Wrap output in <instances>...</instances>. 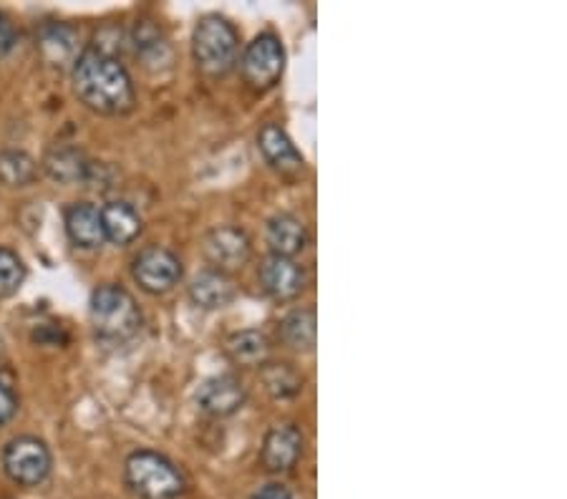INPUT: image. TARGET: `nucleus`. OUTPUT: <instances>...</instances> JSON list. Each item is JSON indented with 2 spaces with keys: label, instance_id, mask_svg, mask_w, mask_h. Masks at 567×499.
Instances as JSON below:
<instances>
[{
  "label": "nucleus",
  "instance_id": "obj_24",
  "mask_svg": "<svg viewBox=\"0 0 567 499\" xmlns=\"http://www.w3.org/2000/svg\"><path fill=\"white\" fill-rule=\"evenodd\" d=\"M15 408H19V401H15V394L11 391V387H5V383L0 381V427L13 419Z\"/></svg>",
  "mask_w": 567,
  "mask_h": 499
},
{
  "label": "nucleus",
  "instance_id": "obj_19",
  "mask_svg": "<svg viewBox=\"0 0 567 499\" xmlns=\"http://www.w3.org/2000/svg\"><path fill=\"white\" fill-rule=\"evenodd\" d=\"M283 341L293 351H314L316 346V313L310 308H300L287 313L281 323Z\"/></svg>",
  "mask_w": 567,
  "mask_h": 499
},
{
  "label": "nucleus",
  "instance_id": "obj_23",
  "mask_svg": "<svg viewBox=\"0 0 567 499\" xmlns=\"http://www.w3.org/2000/svg\"><path fill=\"white\" fill-rule=\"evenodd\" d=\"M26 281V265L13 250L0 248V300L11 298Z\"/></svg>",
  "mask_w": 567,
  "mask_h": 499
},
{
  "label": "nucleus",
  "instance_id": "obj_10",
  "mask_svg": "<svg viewBox=\"0 0 567 499\" xmlns=\"http://www.w3.org/2000/svg\"><path fill=\"white\" fill-rule=\"evenodd\" d=\"M197 401H200L202 412H208L212 416H229L243 408L245 387L237 376L222 373V376H215V379L202 383L200 394H197Z\"/></svg>",
  "mask_w": 567,
  "mask_h": 499
},
{
  "label": "nucleus",
  "instance_id": "obj_7",
  "mask_svg": "<svg viewBox=\"0 0 567 499\" xmlns=\"http://www.w3.org/2000/svg\"><path fill=\"white\" fill-rule=\"evenodd\" d=\"M285 51L273 34H262L245 48L243 76L255 88H270L283 76Z\"/></svg>",
  "mask_w": 567,
  "mask_h": 499
},
{
  "label": "nucleus",
  "instance_id": "obj_4",
  "mask_svg": "<svg viewBox=\"0 0 567 499\" xmlns=\"http://www.w3.org/2000/svg\"><path fill=\"white\" fill-rule=\"evenodd\" d=\"M237 31L220 15H204L194 26L192 54L204 76H225L237 61Z\"/></svg>",
  "mask_w": 567,
  "mask_h": 499
},
{
  "label": "nucleus",
  "instance_id": "obj_9",
  "mask_svg": "<svg viewBox=\"0 0 567 499\" xmlns=\"http://www.w3.org/2000/svg\"><path fill=\"white\" fill-rule=\"evenodd\" d=\"M204 256L220 273L240 268L250 258L248 235L237 230V227H217V230L204 237Z\"/></svg>",
  "mask_w": 567,
  "mask_h": 499
},
{
  "label": "nucleus",
  "instance_id": "obj_1",
  "mask_svg": "<svg viewBox=\"0 0 567 499\" xmlns=\"http://www.w3.org/2000/svg\"><path fill=\"white\" fill-rule=\"evenodd\" d=\"M73 92L88 109L98 114H127L134 109L137 94L129 71L102 48H86L73 61Z\"/></svg>",
  "mask_w": 567,
  "mask_h": 499
},
{
  "label": "nucleus",
  "instance_id": "obj_14",
  "mask_svg": "<svg viewBox=\"0 0 567 499\" xmlns=\"http://www.w3.org/2000/svg\"><path fill=\"white\" fill-rule=\"evenodd\" d=\"M189 298L204 310L225 308L235 300V283L220 270H204L189 285Z\"/></svg>",
  "mask_w": 567,
  "mask_h": 499
},
{
  "label": "nucleus",
  "instance_id": "obj_5",
  "mask_svg": "<svg viewBox=\"0 0 567 499\" xmlns=\"http://www.w3.org/2000/svg\"><path fill=\"white\" fill-rule=\"evenodd\" d=\"M3 470L15 485L38 487L51 474V452L36 437H19L8 441L3 452Z\"/></svg>",
  "mask_w": 567,
  "mask_h": 499
},
{
  "label": "nucleus",
  "instance_id": "obj_12",
  "mask_svg": "<svg viewBox=\"0 0 567 499\" xmlns=\"http://www.w3.org/2000/svg\"><path fill=\"white\" fill-rule=\"evenodd\" d=\"M258 144L262 157L268 159V165L283 171V175H298L306 167V159L303 154L295 150L293 139L287 136L277 124H265L258 134Z\"/></svg>",
  "mask_w": 567,
  "mask_h": 499
},
{
  "label": "nucleus",
  "instance_id": "obj_21",
  "mask_svg": "<svg viewBox=\"0 0 567 499\" xmlns=\"http://www.w3.org/2000/svg\"><path fill=\"white\" fill-rule=\"evenodd\" d=\"M38 175L36 162L26 152L5 150L0 152V185L5 187H28Z\"/></svg>",
  "mask_w": 567,
  "mask_h": 499
},
{
  "label": "nucleus",
  "instance_id": "obj_25",
  "mask_svg": "<svg viewBox=\"0 0 567 499\" xmlns=\"http://www.w3.org/2000/svg\"><path fill=\"white\" fill-rule=\"evenodd\" d=\"M15 46V28L5 13H0V56H5Z\"/></svg>",
  "mask_w": 567,
  "mask_h": 499
},
{
  "label": "nucleus",
  "instance_id": "obj_3",
  "mask_svg": "<svg viewBox=\"0 0 567 499\" xmlns=\"http://www.w3.org/2000/svg\"><path fill=\"white\" fill-rule=\"evenodd\" d=\"M127 485L142 499H179L185 495L182 472L157 452H134L125 464Z\"/></svg>",
  "mask_w": 567,
  "mask_h": 499
},
{
  "label": "nucleus",
  "instance_id": "obj_11",
  "mask_svg": "<svg viewBox=\"0 0 567 499\" xmlns=\"http://www.w3.org/2000/svg\"><path fill=\"white\" fill-rule=\"evenodd\" d=\"M303 454V433L293 427V424H281L268 431L265 441H262L260 460L270 472H287Z\"/></svg>",
  "mask_w": 567,
  "mask_h": 499
},
{
  "label": "nucleus",
  "instance_id": "obj_18",
  "mask_svg": "<svg viewBox=\"0 0 567 499\" xmlns=\"http://www.w3.org/2000/svg\"><path fill=\"white\" fill-rule=\"evenodd\" d=\"M76 31L63 26V23H51L38 36L40 54L46 56L48 63H56V67H61V63L71 61L76 56Z\"/></svg>",
  "mask_w": 567,
  "mask_h": 499
},
{
  "label": "nucleus",
  "instance_id": "obj_22",
  "mask_svg": "<svg viewBox=\"0 0 567 499\" xmlns=\"http://www.w3.org/2000/svg\"><path fill=\"white\" fill-rule=\"evenodd\" d=\"M262 383L275 399H287L303 389V376L291 364H268L262 366Z\"/></svg>",
  "mask_w": 567,
  "mask_h": 499
},
{
  "label": "nucleus",
  "instance_id": "obj_8",
  "mask_svg": "<svg viewBox=\"0 0 567 499\" xmlns=\"http://www.w3.org/2000/svg\"><path fill=\"white\" fill-rule=\"evenodd\" d=\"M260 285L270 298L275 300H293L306 288V270H303L293 258L268 256L260 265Z\"/></svg>",
  "mask_w": 567,
  "mask_h": 499
},
{
  "label": "nucleus",
  "instance_id": "obj_26",
  "mask_svg": "<svg viewBox=\"0 0 567 499\" xmlns=\"http://www.w3.org/2000/svg\"><path fill=\"white\" fill-rule=\"evenodd\" d=\"M252 499H293V495L291 489L283 485H265L252 495Z\"/></svg>",
  "mask_w": 567,
  "mask_h": 499
},
{
  "label": "nucleus",
  "instance_id": "obj_13",
  "mask_svg": "<svg viewBox=\"0 0 567 499\" xmlns=\"http://www.w3.org/2000/svg\"><path fill=\"white\" fill-rule=\"evenodd\" d=\"M66 233H69L71 242L76 248L96 250L104 245V225H102V210L88 202H76L66 210Z\"/></svg>",
  "mask_w": 567,
  "mask_h": 499
},
{
  "label": "nucleus",
  "instance_id": "obj_20",
  "mask_svg": "<svg viewBox=\"0 0 567 499\" xmlns=\"http://www.w3.org/2000/svg\"><path fill=\"white\" fill-rule=\"evenodd\" d=\"M268 348V338L260 331H240L229 335L227 341V356L243 366H258L265 361Z\"/></svg>",
  "mask_w": 567,
  "mask_h": 499
},
{
  "label": "nucleus",
  "instance_id": "obj_17",
  "mask_svg": "<svg viewBox=\"0 0 567 499\" xmlns=\"http://www.w3.org/2000/svg\"><path fill=\"white\" fill-rule=\"evenodd\" d=\"M44 169L56 182L71 185L81 182V179L86 177L88 162L84 157V152L76 150V146H54V150L46 154Z\"/></svg>",
  "mask_w": 567,
  "mask_h": 499
},
{
  "label": "nucleus",
  "instance_id": "obj_16",
  "mask_svg": "<svg viewBox=\"0 0 567 499\" xmlns=\"http://www.w3.org/2000/svg\"><path fill=\"white\" fill-rule=\"evenodd\" d=\"M104 237L114 245H129L142 233V215L129 202H109L102 210Z\"/></svg>",
  "mask_w": 567,
  "mask_h": 499
},
{
  "label": "nucleus",
  "instance_id": "obj_6",
  "mask_svg": "<svg viewBox=\"0 0 567 499\" xmlns=\"http://www.w3.org/2000/svg\"><path fill=\"white\" fill-rule=\"evenodd\" d=\"M131 273H134L139 288L152 293V296H162V293H169L179 283L182 263L167 248H146L137 256Z\"/></svg>",
  "mask_w": 567,
  "mask_h": 499
},
{
  "label": "nucleus",
  "instance_id": "obj_15",
  "mask_svg": "<svg viewBox=\"0 0 567 499\" xmlns=\"http://www.w3.org/2000/svg\"><path fill=\"white\" fill-rule=\"evenodd\" d=\"M306 242H308V233L300 217L283 212V215H275L268 223V245L270 250H273V256L293 258L306 248Z\"/></svg>",
  "mask_w": 567,
  "mask_h": 499
},
{
  "label": "nucleus",
  "instance_id": "obj_2",
  "mask_svg": "<svg viewBox=\"0 0 567 499\" xmlns=\"http://www.w3.org/2000/svg\"><path fill=\"white\" fill-rule=\"evenodd\" d=\"M94 331L106 341H127L142 325L137 300L121 285H98L88 302Z\"/></svg>",
  "mask_w": 567,
  "mask_h": 499
}]
</instances>
